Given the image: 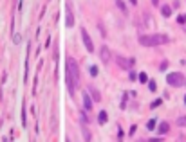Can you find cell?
<instances>
[{"mask_svg": "<svg viewBox=\"0 0 186 142\" xmlns=\"http://www.w3.org/2000/svg\"><path fill=\"white\" fill-rule=\"evenodd\" d=\"M80 81H82V74H80V65L73 56L65 58V85H67V92L74 99V94L80 88Z\"/></svg>", "mask_w": 186, "mask_h": 142, "instance_id": "obj_1", "label": "cell"}, {"mask_svg": "<svg viewBox=\"0 0 186 142\" xmlns=\"http://www.w3.org/2000/svg\"><path fill=\"white\" fill-rule=\"evenodd\" d=\"M139 45L141 47H159V45H166L170 43V36L165 32H154V34H139Z\"/></svg>", "mask_w": 186, "mask_h": 142, "instance_id": "obj_2", "label": "cell"}, {"mask_svg": "<svg viewBox=\"0 0 186 142\" xmlns=\"http://www.w3.org/2000/svg\"><path fill=\"white\" fill-rule=\"evenodd\" d=\"M166 83L174 88H179V86H184L186 85V77L183 76V72H170L166 76Z\"/></svg>", "mask_w": 186, "mask_h": 142, "instance_id": "obj_3", "label": "cell"}, {"mask_svg": "<svg viewBox=\"0 0 186 142\" xmlns=\"http://www.w3.org/2000/svg\"><path fill=\"white\" fill-rule=\"evenodd\" d=\"M116 65H117L121 70L130 72V69L135 65V58H125V56H121V54H117V56H116Z\"/></svg>", "mask_w": 186, "mask_h": 142, "instance_id": "obj_4", "label": "cell"}, {"mask_svg": "<svg viewBox=\"0 0 186 142\" xmlns=\"http://www.w3.org/2000/svg\"><path fill=\"white\" fill-rule=\"evenodd\" d=\"M80 34H82V41H83V47L89 51V54H94V51H96V47H94V41L92 38H91V34L87 32V29L85 27H82V31H80Z\"/></svg>", "mask_w": 186, "mask_h": 142, "instance_id": "obj_5", "label": "cell"}, {"mask_svg": "<svg viewBox=\"0 0 186 142\" xmlns=\"http://www.w3.org/2000/svg\"><path fill=\"white\" fill-rule=\"evenodd\" d=\"M74 23H76V18H74V11L71 2H65V27L67 29H73Z\"/></svg>", "mask_w": 186, "mask_h": 142, "instance_id": "obj_6", "label": "cell"}, {"mask_svg": "<svg viewBox=\"0 0 186 142\" xmlns=\"http://www.w3.org/2000/svg\"><path fill=\"white\" fill-rule=\"evenodd\" d=\"M82 99H83V110L91 113V112H92V108H94V101H92V97L89 95V92H87V90L82 92Z\"/></svg>", "mask_w": 186, "mask_h": 142, "instance_id": "obj_7", "label": "cell"}, {"mask_svg": "<svg viewBox=\"0 0 186 142\" xmlns=\"http://www.w3.org/2000/svg\"><path fill=\"white\" fill-rule=\"evenodd\" d=\"M110 56H112V54H110V49H108L107 45H101L100 51H98V58L103 61V65H107V63L110 61Z\"/></svg>", "mask_w": 186, "mask_h": 142, "instance_id": "obj_8", "label": "cell"}, {"mask_svg": "<svg viewBox=\"0 0 186 142\" xmlns=\"http://www.w3.org/2000/svg\"><path fill=\"white\" fill-rule=\"evenodd\" d=\"M87 92H89V95L92 97L94 102H100V101H101V92L98 90L94 85H89V86H87Z\"/></svg>", "mask_w": 186, "mask_h": 142, "instance_id": "obj_9", "label": "cell"}, {"mask_svg": "<svg viewBox=\"0 0 186 142\" xmlns=\"http://www.w3.org/2000/svg\"><path fill=\"white\" fill-rule=\"evenodd\" d=\"M168 132H170V122L161 121L157 124V133H159V135H166Z\"/></svg>", "mask_w": 186, "mask_h": 142, "instance_id": "obj_10", "label": "cell"}, {"mask_svg": "<svg viewBox=\"0 0 186 142\" xmlns=\"http://www.w3.org/2000/svg\"><path fill=\"white\" fill-rule=\"evenodd\" d=\"M82 133H83L85 142H91V140H92V133H91V130H89V124H82Z\"/></svg>", "mask_w": 186, "mask_h": 142, "instance_id": "obj_11", "label": "cell"}, {"mask_svg": "<svg viewBox=\"0 0 186 142\" xmlns=\"http://www.w3.org/2000/svg\"><path fill=\"white\" fill-rule=\"evenodd\" d=\"M108 122V113L105 112V110H101V112H98V124H107Z\"/></svg>", "mask_w": 186, "mask_h": 142, "instance_id": "obj_12", "label": "cell"}, {"mask_svg": "<svg viewBox=\"0 0 186 142\" xmlns=\"http://www.w3.org/2000/svg\"><path fill=\"white\" fill-rule=\"evenodd\" d=\"M161 15H163L165 18H170V16H172V6L163 4V6H161Z\"/></svg>", "mask_w": 186, "mask_h": 142, "instance_id": "obj_13", "label": "cell"}, {"mask_svg": "<svg viewBox=\"0 0 186 142\" xmlns=\"http://www.w3.org/2000/svg\"><path fill=\"white\" fill-rule=\"evenodd\" d=\"M157 124H159L157 117L150 119V121H146V130H148V132H154V130H157Z\"/></svg>", "mask_w": 186, "mask_h": 142, "instance_id": "obj_14", "label": "cell"}, {"mask_svg": "<svg viewBox=\"0 0 186 142\" xmlns=\"http://www.w3.org/2000/svg\"><path fill=\"white\" fill-rule=\"evenodd\" d=\"M114 2H116V7L121 11L123 15H128V7H126V4H125L123 0H114Z\"/></svg>", "mask_w": 186, "mask_h": 142, "instance_id": "obj_15", "label": "cell"}, {"mask_svg": "<svg viewBox=\"0 0 186 142\" xmlns=\"http://www.w3.org/2000/svg\"><path fill=\"white\" fill-rule=\"evenodd\" d=\"M22 126H27V108H25V101H22Z\"/></svg>", "mask_w": 186, "mask_h": 142, "instance_id": "obj_16", "label": "cell"}, {"mask_svg": "<svg viewBox=\"0 0 186 142\" xmlns=\"http://www.w3.org/2000/svg\"><path fill=\"white\" fill-rule=\"evenodd\" d=\"M80 117H82V124H91V117H89V112L85 110H80Z\"/></svg>", "mask_w": 186, "mask_h": 142, "instance_id": "obj_17", "label": "cell"}, {"mask_svg": "<svg viewBox=\"0 0 186 142\" xmlns=\"http://www.w3.org/2000/svg\"><path fill=\"white\" fill-rule=\"evenodd\" d=\"M98 74H100L98 65H91V67H89V76H91V77H98Z\"/></svg>", "mask_w": 186, "mask_h": 142, "instance_id": "obj_18", "label": "cell"}, {"mask_svg": "<svg viewBox=\"0 0 186 142\" xmlns=\"http://www.w3.org/2000/svg\"><path fill=\"white\" fill-rule=\"evenodd\" d=\"M175 124L179 128H186V115H181V117H177Z\"/></svg>", "mask_w": 186, "mask_h": 142, "instance_id": "obj_19", "label": "cell"}, {"mask_svg": "<svg viewBox=\"0 0 186 142\" xmlns=\"http://www.w3.org/2000/svg\"><path fill=\"white\" fill-rule=\"evenodd\" d=\"M52 58H54V63H58V56H60V47H58V43H54V49H52Z\"/></svg>", "mask_w": 186, "mask_h": 142, "instance_id": "obj_20", "label": "cell"}, {"mask_svg": "<svg viewBox=\"0 0 186 142\" xmlns=\"http://www.w3.org/2000/svg\"><path fill=\"white\" fill-rule=\"evenodd\" d=\"M137 81H139V83H148V81H150L148 76H146V72H141V74L137 76Z\"/></svg>", "mask_w": 186, "mask_h": 142, "instance_id": "obj_21", "label": "cell"}, {"mask_svg": "<svg viewBox=\"0 0 186 142\" xmlns=\"http://www.w3.org/2000/svg\"><path fill=\"white\" fill-rule=\"evenodd\" d=\"M161 104H163V99H155V101L150 102V110H155V108L161 106Z\"/></svg>", "mask_w": 186, "mask_h": 142, "instance_id": "obj_22", "label": "cell"}, {"mask_svg": "<svg viewBox=\"0 0 186 142\" xmlns=\"http://www.w3.org/2000/svg\"><path fill=\"white\" fill-rule=\"evenodd\" d=\"M148 90H150V92H157V83H155L154 79L148 81Z\"/></svg>", "mask_w": 186, "mask_h": 142, "instance_id": "obj_23", "label": "cell"}, {"mask_svg": "<svg viewBox=\"0 0 186 142\" xmlns=\"http://www.w3.org/2000/svg\"><path fill=\"white\" fill-rule=\"evenodd\" d=\"M137 76H139V74H137L135 70H130V72H128V79H130V81H137Z\"/></svg>", "mask_w": 186, "mask_h": 142, "instance_id": "obj_24", "label": "cell"}, {"mask_svg": "<svg viewBox=\"0 0 186 142\" xmlns=\"http://www.w3.org/2000/svg\"><path fill=\"white\" fill-rule=\"evenodd\" d=\"M177 23H179V25H184L186 23V15H179V16H177Z\"/></svg>", "mask_w": 186, "mask_h": 142, "instance_id": "obj_25", "label": "cell"}, {"mask_svg": "<svg viewBox=\"0 0 186 142\" xmlns=\"http://www.w3.org/2000/svg\"><path fill=\"white\" fill-rule=\"evenodd\" d=\"M166 69H168V60H163V61H161V65H159V70L165 72Z\"/></svg>", "mask_w": 186, "mask_h": 142, "instance_id": "obj_26", "label": "cell"}, {"mask_svg": "<svg viewBox=\"0 0 186 142\" xmlns=\"http://www.w3.org/2000/svg\"><path fill=\"white\" fill-rule=\"evenodd\" d=\"M20 40H22V34H18V32H16V34H13V43H15V45H18Z\"/></svg>", "mask_w": 186, "mask_h": 142, "instance_id": "obj_27", "label": "cell"}, {"mask_svg": "<svg viewBox=\"0 0 186 142\" xmlns=\"http://www.w3.org/2000/svg\"><path fill=\"white\" fill-rule=\"evenodd\" d=\"M98 29H100V32H101V36L105 38V36H107V29H105V25H103V23H98Z\"/></svg>", "mask_w": 186, "mask_h": 142, "instance_id": "obj_28", "label": "cell"}, {"mask_svg": "<svg viewBox=\"0 0 186 142\" xmlns=\"http://www.w3.org/2000/svg\"><path fill=\"white\" fill-rule=\"evenodd\" d=\"M117 142H123V130L117 126Z\"/></svg>", "mask_w": 186, "mask_h": 142, "instance_id": "obj_29", "label": "cell"}, {"mask_svg": "<svg viewBox=\"0 0 186 142\" xmlns=\"http://www.w3.org/2000/svg\"><path fill=\"white\" fill-rule=\"evenodd\" d=\"M135 130H137V126H135V124H132V126H130V130H128V135L132 137V135L135 133Z\"/></svg>", "mask_w": 186, "mask_h": 142, "instance_id": "obj_30", "label": "cell"}, {"mask_svg": "<svg viewBox=\"0 0 186 142\" xmlns=\"http://www.w3.org/2000/svg\"><path fill=\"white\" fill-rule=\"evenodd\" d=\"M146 142H163V139L161 137H152V139H148Z\"/></svg>", "mask_w": 186, "mask_h": 142, "instance_id": "obj_31", "label": "cell"}, {"mask_svg": "<svg viewBox=\"0 0 186 142\" xmlns=\"http://www.w3.org/2000/svg\"><path fill=\"white\" fill-rule=\"evenodd\" d=\"M130 4H132V6H135V4H137V0H130Z\"/></svg>", "mask_w": 186, "mask_h": 142, "instance_id": "obj_32", "label": "cell"}, {"mask_svg": "<svg viewBox=\"0 0 186 142\" xmlns=\"http://www.w3.org/2000/svg\"><path fill=\"white\" fill-rule=\"evenodd\" d=\"M154 2V6H159V0H152Z\"/></svg>", "mask_w": 186, "mask_h": 142, "instance_id": "obj_33", "label": "cell"}, {"mask_svg": "<svg viewBox=\"0 0 186 142\" xmlns=\"http://www.w3.org/2000/svg\"><path fill=\"white\" fill-rule=\"evenodd\" d=\"M183 99H184V106H186V94H184V97H183Z\"/></svg>", "mask_w": 186, "mask_h": 142, "instance_id": "obj_34", "label": "cell"}, {"mask_svg": "<svg viewBox=\"0 0 186 142\" xmlns=\"http://www.w3.org/2000/svg\"><path fill=\"white\" fill-rule=\"evenodd\" d=\"M137 142H146V140H137Z\"/></svg>", "mask_w": 186, "mask_h": 142, "instance_id": "obj_35", "label": "cell"}, {"mask_svg": "<svg viewBox=\"0 0 186 142\" xmlns=\"http://www.w3.org/2000/svg\"><path fill=\"white\" fill-rule=\"evenodd\" d=\"M184 86H186V85H184Z\"/></svg>", "mask_w": 186, "mask_h": 142, "instance_id": "obj_36", "label": "cell"}]
</instances>
